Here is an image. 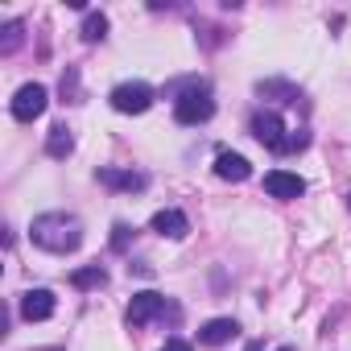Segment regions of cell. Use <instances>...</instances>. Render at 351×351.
Instances as JSON below:
<instances>
[{"mask_svg":"<svg viewBox=\"0 0 351 351\" xmlns=\"http://www.w3.org/2000/svg\"><path fill=\"white\" fill-rule=\"evenodd\" d=\"M157 236H169V240H182L186 232H191V219L178 211V207H165V211H157L153 215V223H149Z\"/></svg>","mask_w":351,"mask_h":351,"instance_id":"cell-9","label":"cell"},{"mask_svg":"<svg viewBox=\"0 0 351 351\" xmlns=\"http://www.w3.org/2000/svg\"><path fill=\"white\" fill-rule=\"evenodd\" d=\"M71 285L75 289H99V285H108V273H104V265H87V269L71 273Z\"/></svg>","mask_w":351,"mask_h":351,"instance_id":"cell-14","label":"cell"},{"mask_svg":"<svg viewBox=\"0 0 351 351\" xmlns=\"http://www.w3.org/2000/svg\"><path fill=\"white\" fill-rule=\"evenodd\" d=\"M215 173L223 182H244V178H252V165H248V157H240V153H219L215 157Z\"/></svg>","mask_w":351,"mask_h":351,"instance_id":"cell-10","label":"cell"},{"mask_svg":"<svg viewBox=\"0 0 351 351\" xmlns=\"http://www.w3.org/2000/svg\"><path fill=\"white\" fill-rule=\"evenodd\" d=\"M265 191L273 199H302L306 195V178H298V173H289V169H269L265 173Z\"/></svg>","mask_w":351,"mask_h":351,"instance_id":"cell-7","label":"cell"},{"mask_svg":"<svg viewBox=\"0 0 351 351\" xmlns=\"http://www.w3.org/2000/svg\"><path fill=\"white\" fill-rule=\"evenodd\" d=\"M161 351H191V343H186V339H165Z\"/></svg>","mask_w":351,"mask_h":351,"instance_id":"cell-21","label":"cell"},{"mask_svg":"<svg viewBox=\"0 0 351 351\" xmlns=\"http://www.w3.org/2000/svg\"><path fill=\"white\" fill-rule=\"evenodd\" d=\"M128 236H132V232H128V223H116V228H112V248H116V252H124V248H128Z\"/></svg>","mask_w":351,"mask_h":351,"instance_id":"cell-20","label":"cell"},{"mask_svg":"<svg viewBox=\"0 0 351 351\" xmlns=\"http://www.w3.org/2000/svg\"><path fill=\"white\" fill-rule=\"evenodd\" d=\"M21 34H25V25H21V21L5 25V42H0V50H5V54H13V50L21 46Z\"/></svg>","mask_w":351,"mask_h":351,"instance_id":"cell-18","label":"cell"},{"mask_svg":"<svg viewBox=\"0 0 351 351\" xmlns=\"http://www.w3.org/2000/svg\"><path fill=\"white\" fill-rule=\"evenodd\" d=\"M165 310H169V302L161 293H153V289L132 293V302H128V326H145L153 318H165Z\"/></svg>","mask_w":351,"mask_h":351,"instance_id":"cell-6","label":"cell"},{"mask_svg":"<svg viewBox=\"0 0 351 351\" xmlns=\"http://www.w3.org/2000/svg\"><path fill=\"white\" fill-rule=\"evenodd\" d=\"M306 145H310V132H306V128H293V132L285 136V149H281V153H298V149H306Z\"/></svg>","mask_w":351,"mask_h":351,"instance_id":"cell-19","label":"cell"},{"mask_svg":"<svg viewBox=\"0 0 351 351\" xmlns=\"http://www.w3.org/2000/svg\"><path fill=\"white\" fill-rule=\"evenodd\" d=\"M108 104H112L116 112H124V116H141V112H149V108H153V87H149V83H141V79L120 83V87H112Z\"/></svg>","mask_w":351,"mask_h":351,"instance_id":"cell-3","label":"cell"},{"mask_svg":"<svg viewBox=\"0 0 351 351\" xmlns=\"http://www.w3.org/2000/svg\"><path fill=\"white\" fill-rule=\"evenodd\" d=\"M108 38V17L104 13H87L83 17V42H104Z\"/></svg>","mask_w":351,"mask_h":351,"instance_id":"cell-16","label":"cell"},{"mask_svg":"<svg viewBox=\"0 0 351 351\" xmlns=\"http://www.w3.org/2000/svg\"><path fill=\"white\" fill-rule=\"evenodd\" d=\"M211 116H215V99L207 87H186L173 99V120L178 124H207Z\"/></svg>","mask_w":351,"mask_h":351,"instance_id":"cell-2","label":"cell"},{"mask_svg":"<svg viewBox=\"0 0 351 351\" xmlns=\"http://www.w3.org/2000/svg\"><path fill=\"white\" fill-rule=\"evenodd\" d=\"M71 149H75L71 128H66V124H54V128H50V136H46V153H50V157H66Z\"/></svg>","mask_w":351,"mask_h":351,"instance_id":"cell-13","label":"cell"},{"mask_svg":"<svg viewBox=\"0 0 351 351\" xmlns=\"http://www.w3.org/2000/svg\"><path fill=\"white\" fill-rule=\"evenodd\" d=\"M29 236H34L38 248L66 256V252H75V248L83 244V223H79L75 215H66V211H46V215L34 219Z\"/></svg>","mask_w":351,"mask_h":351,"instance_id":"cell-1","label":"cell"},{"mask_svg":"<svg viewBox=\"0 0 351 351\" xmlns=\"http://www.w3.org/2000/svg\"><path fill=\"white\" fill-rule=\"evenodd\" d=\"M54 314V293L50 289H25L21 293V318L25 322H46Z\"/></svg>","mask_w":351,"mask_h":351,"instance_id":"cell-8","label":"cell"},{"mask_svg":"<svg viewBox=\"0 0 351 351\" xmlns=\"http://www.w3.org/2000/svg\"><path fill=\"white\" fill-rule=\"evenodd\" d=\"M46 104H50V91H46L42 83H25V87H21V91L13 95L9 112H13V120L29 124V120H38V116L46 112Z\"/></svg>","mask_w":351,"mask_h":351,"instance_id":"cell-4","label":"cell"},{"mask_svg":"<svg viewBox=\"0 0 351 351\" xmlns=\"http://www.w3.org/2000/svg\"><path fill=\"white\" fill-rule=\"evenodd\" d=\"M277 351H293V347H277Z\"/></svg>","mask_w":351,"mask_h":351,"instance_id":"cell-22","label":"cell"},{"mask_svg":"<svg viewBox=\"0 0 351 351\" xmlns=\"http://www.w3.org/2000/svg\"><path fill=\"white\" fill-rule=\"evenodd\" d=\"M347 203H351V195H347Z\"/></svg>","mask_w":351,"mask_h":351,"instance_id":"cell-23","label":"cell"},{"mask_svg":"<svg viewBox=\"0 0 351 351\" xmlns=\"http://www.w3.org/2000/svg\"><path fill=\"white\" fill-rule=\"evenodd\" d=\"M256 95H281V104H298V99H302V91L289 87V83H281V79H265V83H256Z\"/></svg>","mask_w":351,"mask_h":351,"instance_id":"cell-15","label":"cell"},{"mask_svg":"<svg viewBox=\"0 0 351 351\" xmlns=\"http://www.w3.org/2000/svg\"><path fill=\"white\" fill-rule=\"evenodd\" d=\"M62 99L66 104H79V71L75 66H66V75H62Z\"/></svg>","mask_w":351,"mask_h":351,"instance_id":"cell-17","label":"cell"},{"mask_svg":"<svg viewBox=\"0 0 351 351\" xmlns=\"http://www.w3.org/2000/svg\"><path fill=\"white\" fill-rule=\"evenodd\" d=\"M95 178L108 191H145V173H132V169H99Z\"/></svg>","mask_w":351,"mask_h":351,"instance_id":"cell-12","label":"cell"},{"mask_svg":"<svg viewBox=\"0 0 351 351\" xmlns=\"http://www.w3.org/2000/svg\"><path fill=\"white\" fill-rule=\"evenodd\" d=\"M248 128H252V136H256L265 149H273V153L285 149V132H289V128L281 124L277 112H269V108H265V112H252V124H248Z\"/></svg>","mask_w":351,"mask_h":351,"instance_id":"cell-5","label":"cell"},{"mask_svg":"<svg viewBox=\"0 0 351 351\" xmlns=\"http://www.w3.org/2000/svg\"><path fill=\"white\" fill-rule=\"evenodd\" d=\"M236 335H240V326H236L232 318H211V322H203L199 343H207V347H223V343H232Z\"/></svg>","mask_w":351,"mask_h":351,"instance_id":"cell-11","label":"cell"}]
</instances>
